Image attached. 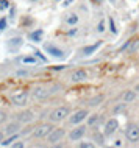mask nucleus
<instances>
[{
	"mask_svg": "<svg viewBox=\"0 0 139 148\" xmlns=\"http://www.w3.org/2000/svg\"><path fill=\"white\" fill-rule=\"evenodd\" d=\"M125 139L130 143H139V125L138 123H128L125 126Z\"/></svg>",
	"mask_w": 139,
	"mask_h": 148,
	"instance_id": "f257e3e1",
	"label": "nucleus"
},
{
	"mask_svg": "<svg viewBox=\"0 0 139 148\" xmlns=\"http://www.w3.org/2000/svg\"><path fill=\"white\" fill-rule=\"evenodd\" d=\"M70 115L69 106H58L56 109H53L49 115L50 122H63L64 119H67Z\"/></svg>",
	"mask_w": 139,
	"mask_h": 148,
	"instance_id": "f03ea898",
	"label": "nucleus"
},
{
	"mask_svg": "<svg viewBox=\"0 0 139 148\" xmlns=\"http://www.w3.org/2000/svg\"><path fill=\"white\" fill-rule=\"evenodd\" d=\"M88 125H75V128H72V131L69 133V140H81L83 137H85V134H86V131H88Z\"/></svg>",
	"mask_w": 139,
	"mask_h": 148,
	"instance_id": "7ed1b4c3",
	"label": "nucleus"
},
{
	"mask_svg": "<svg viewBox=\"0 0 139 148\" xmlns=\"http://www.w3.org/2000/svg\"><path fill=\"white\" fill-rule=\"evenodd\" d=\"M64 137H66V131L63 130V128H53L52 133L47 136V142H49L50 145H56V143H59Z\"/></svg>",
	"mask_w": 139,
	"mask_h": 148,
	"instance_id": "20e7f679",
	"label": "nucleus"
},
{
	"mask_svg": "<svg viewBox=\"0 0 139 148\" xmlns=\"http://www.w3.org/2000/svg\"><path fill=\"white\" fill-rule=\"evenodd\" d=\"M52 130H53V126L50 123H41L33 130V136L36 139H47V136L52 133Z\"/></svg>",
	"mask_w": 139,
	"mask_h": 148,
	"instance_id": "39448f33",
	"label": "nucleus"
},
{
	"mask_svg": "<svg viewBox=\"0 0 139 148\" xmlns=\"http://www.w3.org/2000/svg\"><path fill=\"white\" fill-rule=\"evenodd\" d=\"M88 115H89L88 109H78L72 115H69V123L70 125H80L85 120H88Z\"/></svg>",
	"mask_w": 139,
	"mask_h": 148,
	"instance_id": "423d86ee",
	"label": "nucleus"
},
{
	"mask_svg": "<svg viewBox=\"0 0 139 148\" xmlns=\"http://www.w3.org/2000/svg\"><path fill=\"white\" fill-rule=\"evenodd\" d=\"M119 130V122L117 119H109L106 120L105 126H103V134H105V137H113V134H116Z\"/></svg>",
	"mask_w": 139,
	"mask_h": 148,
	"instance_id": "0eeeda50",
	"label": "nucleus"
},
{
	"mask_svg": "<svg viewBox=\"0 0 139 148\" xmlns=\"http://www.w3.org/2000/svg\"><path fill=\"white\" fill-rule=\"evenodd\" d=\"M11 101H13L16 106H25L27 103H28V94H27L25 90L16 92V94L11 95Z\"/></svg>",
	"mask_w": 139,
	"mask_h": 148,
	"instance_id": "6e6552de",
	"label": "nucleus"
},
{
	"mask_svg": "<svg viewBox=\"0 0 139 148\" xmlns=\"http://www.w3.org/2000/svg\"><path fill=\"white\" fill-rule=\"evenodd\" d=\"M88 79V72L85 69H77L70 73V81L72 83H83Z\"/></svg>",
	"mask_w": 139,
	"mask_h": 148,
	"instance_id": "1a4fd4ad",
	"label": "nucleus"
},
{
	"mask_svg": "<svg viewBox=\"0 0 139 148\" xmlns=\"http://www.w3.org/2000/svg\"><path fill=\"white\" fill-rule=\"evenodd\" d=\"M31 95H33L34 100H44L50 95V90L47 89V87H42V86H38L34 87L33 90H31Z\"/></svg>",
	"mask_w": 139,
	"mask_h": 148,
	"instance_id": "9d476101",
	"label": "nucleus"
},
{
	"mask_svg": "<svg viewBox=\"0 0 139 148\" xmlns=\"http://www.w3.org/2000/svg\"><path fill=\"white\" fill-rule=\"evenodd\" d=\"M136 97H138V92L134 90V89H130V90H125L124 94H122V101L124 103H133L134 100H136Z\"/></svg>",
	"mask_w": 139,
	"mask_h": 148,
	"instance_id": "9b49d317",
	"label": "nucleus"
},
{
	"mask_svg": "<svg viewBox=\"0 0 139 148\" xmlns=\"http://www.w3.org/2000/svg\"><path fill=\"white\" fill-rule=\"evenodd\" d=\"M45 50L49 51L52 56H55V58H63V56H64V51H63L61 49H58V47H55L53 44H47Z\"/></svg>",
	"mask_w": 139,
	"mask_h": 148,
	"instance_id": "f8f14e48",
	"label": "nucleus"
},
{
	"mask_svg": "<svg viewBox=\"0 0 139 148\" xmlns=\"http://www.w3.org/2000/svg\"><path fill=\"white\" fill-rule=\"evenodd\" d=\"M33 119H34V114L31 112V111H23V112L17 114V120H19V122H22V123H28Z\"/></svg>",
	"mask_w": 139,
	"mask_h": 148,
	"instance_id": "ddd939ff",
	"label": "nucleus"
},
{
	"mask_svg": "<svg viewBox=\"0 0 139 148\" xmlns=\"http://www.w3.org/2000/svg\"><path fill=\"white\" fill-rule=\"evenodd\" d=\"M127 51H128L130 55L136 53V51L139 50V39H133V41H128V44L125 45Z\"/></svg>",
	"mask_w": 139,
	"mask_h": 148,
	"instance_id": "4468645a",
	"label": "nucleus"
},
{
	"mask_svg": "<svg viewBox=\"0 0 139 148\" xmlns=\"http://www.w3.org/2000/svg\"><path fill=\"white\" fill-rule=\"evenodd\" d=\"M98 122H100V115L98 114H89L88 115V126L89 128H94Z\"/></svg>",
	"mask_w": 139,
	"mask_h": 148,
	"instance_id": "2eb2a0df",
	"label": "nucleus"
},
{
	"mask_svg": "<svg viewBox=\"0 0 139 148\" xmlns=\"http://www.w3.org/2000/svg\"><path fill=\"white\" fill-rule=\"evenodd\" d=\"M19 130H21V125H19V123H11V125H8V126H6L5 134H8V136L16 134V133H19Z\"/></svg>",
	"mask_w": 139,
	"mask_h": 148,
	"instance_id": "dca6fc26",
	"label": "nucleus"
},
{
	"mask_svg": "<svg viewBox=\"0 0 139 148\" xmlns=\"http://www.w3.org/2000/svg\"><path fill=\"white\" fill-rule=\"evenodd\" d=\"M103 100H105V95H95V97H92L88 101V105L89 106H98V105H102Z\"/></svg>",
	"mask_w": 139,
	"mask_h": 148,
	"instance_id": "f3484780",
	"label": "nucleus"
},
{
	"mask_svg": "<svg viewBox=\"0 0 139 148\" xmlns=\"http://www.w3.org/2000/svg\"><path fill=\"white\" fill-rule=\"evenodd\" d=\"M66 23L67 25H75V23H78V16L77 14H70L69 17H66Z\"/></svg>",
	"mask_w": 139,
	"mask_h": 148,
	"instance_id": "a211bd4d",
	"label": "nucleus"
},
{
	"mask_svg": "<svg viewBox=\"0 0 139 148\" xmlns=\"http://www.w3.org/2000/svg\"><path fill=\"white\" fill-rule=\"evenodd\" d=\"M98 45H100V44H94V45H91V47H86V49H83V55H91L94 50L98 49Z\"/></svg>",
	"mask_w": 139,
	"mask_h": 148,
	"instance_id": "6ab92c4d",
	"label": "nucleus"
},
{
	"mask_svg": "<svg viewBox=\"0 0 139 148\" xmlns=\"http://www.w3.org/2000/svg\"><path fill=\"white\" fill-rule=\"evenodd\" d=\"M94 139H95V142H97V145H103V143H105V134H97L95 133Z\"/></svg>",
	"mask_w": 139,
	"mask_h": 148,
	"instance_id": "aec40b11",
	"label": "nucleus"
},
{
	"mask_svg": "<svg viewBox=\"0 0 139 148\" xmlns=\"http://www.w3.org/2000/svg\"><path fill=\"white\" fill-rule=\"evenodd\" d=\"M125 108H127V103L122 101V103H119V105H117L116 108H114V109H113V112H114V114H119V112H122V111H124Z\"/></svg>",
	"mask_w": 139,
	"mask_h": 148,
	"instance_id": "412c9836",
	"label": "nucleus"
},
{
	"mask_svg": "<svg viewBox=\"0 0 139 148\" xmlns=\"http://www.w3.org/2000/svg\"><path fill=\"white\" fill-rule=\"evenodd\" d=\"M97 143H94V142H80V148H92V147H95Z\"/></svg>",
	"mask_w": 139,
	"mask_h": 148,
	"instance_id": "4be33fe9",
	"label": "nucleus"
},
{
	"mask_svg": "<svg viewBox=\"0 0 139 148\" xmlns=\"http://www.w3.org/2000/svg\"><path fill=\"white\" fill-rule=\"evenodd\" d=\"M41 36H42V31H36V33L31 34V39H34V41H41Z\"/></svg>",
	"mask_w": 139,
	"mask_h": 148,
	"instance_id": "5701e85b",
	"label": "nucleus"
},
{
	"mask_svg": "<svg viewBox=\"0 0 139 148\" xmlns=\"http://www.w3.org/2000/svg\"><path fill=\"white\" fill-rule=\"evenodd\" d=\"M22 62H31V64H34V62H36V59H34V58H22Z\"/></svg>",
	"mask_w": 139,
	"mask_h": 148,
	"instance_id": "b1692460",
	"label": "nucleus"
},
{
	"mask_svg": "<svg viewBox=\"0 0 139 148\" xmlns=\"http://www.w3.org/2000/svg\"><path fill=\"white\" fill-rule=\"evenodd\" d=\"M5 8H8V2L6 0H0V10H5Z\"/></svg>",
	"mask_w": 139,
	"mask_h": 148,
	"instance_id": "393cba45",
	"label": "nucleus"
},
{
	"mask_svg": "<svg viewBox=\"0 0 139 148\" xmlns=\"http://www.w3.org/2000/svg\"><path fill=\"white\" fill-rule=\"evenodd\" d=\"M97 31H100V33H103V31H105V25H103V22H102V23H98Z\"/></svg>",
	"mask_w": 139,
	"mask_h": 148,
	"instance_id": "a878e982",
	"label": "nucleus"
},
{
	"mask_svg": "<svg viewBox=\"0 0 139 148\" xmlns=\"http://www.w3.org/2000/svg\"><path fill=\"white\" fill-rule=\"evenodd\" d=\"M5 25H6V21H5V19H2V21H0V30L5 28Z\"/></svg>",
	"mask_w": 139,
	"mask_h": 148,
	"instance_id": "bb28decb",
	"label": "nucleus"
},
{
	"mask_svg": "<svg viewBox=\"0 0 139 148\" xmlns=\"http://www.w3.org/2000/svg\"><path fill=\"white\" fill-rule=\"evenodd\" d=\"M5 117H6V115H5V112H3V111H0V123H2L3 120H5Z\"/></svg>",
	"mask_w": 139,
	"mask_h": 148,
	"instance_id": "cd10ccee",
	"label": "nucleus"
},
{
	"mask_svg": "<svg viewBox=\"0 0 139 148\" xmlns=\"http://www.w3.org/2000/svg\"><path fill=\"white\" fill-rule=\"evenodd\" d=\"M13 147H16V148H21V147H23V142H17V143H13Z\"/></svg>",
	"mask_w": 139,
	"mask_h": 148,
	"instance_id": "c85d7f7f",
	"label": "nucleus"
},
{
	"mask_svg": "<svg viewBox=\"0 0 139 148\" xmlns=\"http://www.w3.org/2000/svg\"><path fill=\"white\" fill-rule=\"evenodd\" d=\"M3 137H5V131H0V143H2Z\"/></svg>",
	"mask_w": 139,
	"mask_h": 148,
	"instance_id": "c756f323",
	"label": "nucleus"
},
{
	"mask_svg": "<svg viewBox=\"0 0 139 148\" xmlns=\"http://www.w3.org/2000/svg\"><path fill=\"white\" fill-rule=\"evenodd\" d=\"M134 90H136V92H138V94H139V83H138V84H136V86H134Z\"/></svg>",
	"mask_w": 139,
	"mask_h": 148,
	"instance_id": "7c9ffc66",
	"label": "nucleus"
}]
</instances>
